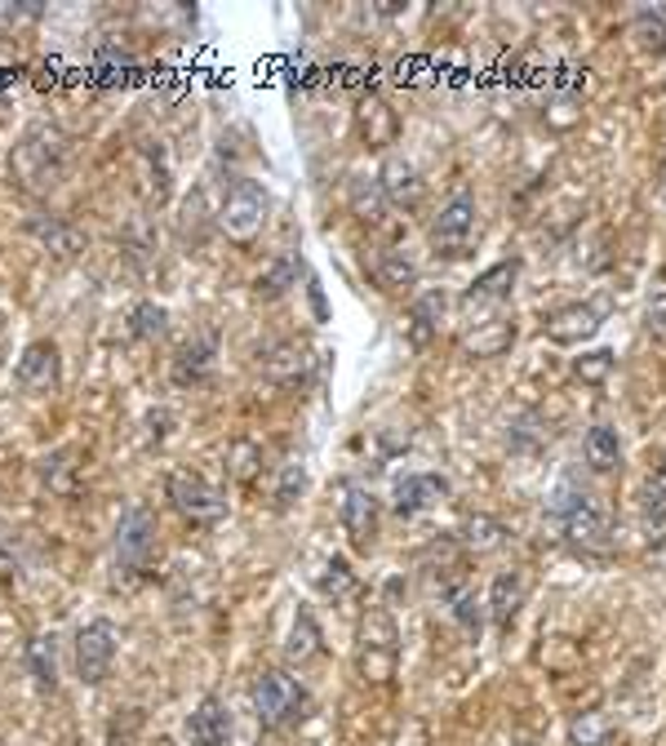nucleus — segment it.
Wrapping results in <instances>:
<instances>
[{
	"instance_id": "obj_5",
	"label": "nucleus",
	"mask_w": 666,
	"mask_h": 746,
	"mask_svg": "<svg viewBox=\"0 0 666 746\" xmlns=\"http://www.w3.org/2000/svg\"><path fill=\"white\" fill-rule=\"evenodd\" d=\"M156 556V516L147 507H129L116 524V573L125 582L143 578Z\"/></svg>"
},
{
	"instance_id": "obj_29",
	"label": "nucleus",
	"mask_w": 666,
	"mask_h": 746,
	"mask_svg": "<svg viewBox=\"0 0 666 746\" xmlns=\"http://www.w3.org/2000/svg\"><path fill=\"white\" fill-rule=\"evenodd\" d=\"M645 524H649V538L658 533V542H666V462L645 489Z\"/></svg>"
},
{
	"instance_id": "obj_7",
	"label": "nucleus",
	"mask_w": 666,
	"mask_h": 746,
	"mask_svg": "<svg viewBox=\"0 0 666 746\" xmlns=\"http://www.w3.org/2000/svg\"><path fill=\"white\" fill-rule=\"evenodd\" d=\"M476 236V196L471 192H458L440 205L435 223H431V245L440 258H462L467 245Z\"/></svg>"
},
{
	"instance_id": "obj_23",
	"label": "nucleus",
	"mask_w": 666,
	"mask_h": 746,
	"mask_svg": "<svg viewBox=\"0 0 666 746\" xmlns=\"http://www.w3.org/2000/svg\"><path fill=\"white\" fill-rule=\"evenodd\" d=\"M511 338H516L511 321H484L462 347H467V356H498L502 347H511Z\"/></svg>"
},
{
	"instance_id": "obj_17",
	"label": "nucleus",
	"mask_w": 666,
	"mask_h": 746,
	"mask_svg": "<svg viewBox=\"0 0 666 746\" xmlns=\"http://www.w3.org/2000/svg\"><path fill=\"white\" fill-rule=\"evenodd\" d=\"M520 605H525V578L520 573H498L493 587H489V618H493V627L507 631L516 622Z\"/></svg>"
},
{
	"instance_id": "obj_1",
	"label": "nucleus",
	"mask_w": 666,
	"mask_h": 746,
	"mask_svg": "<svg viewBox=\"0 0 666 746\" xmlns=\"http://www.w3.org/2000/svg\"><path fill=\"white\" fill-rule=\"evenodd\" d=\"M551 520L560 524V533L578 547V551H596L605 556L614 547V524L609 516L600 511V502L578 489V480H560L556 493H551Z\"/></svg>"
},
{
	"instance_id": "obj_19",
	"label": "nucleus",
	"mask_w": 666,
	"mask_h": 746,
	"mask_svg": "<svg viewBox=\"0 0 666 746\" xmlns=\"http://www.w3.org/2000/svg\"><path fill=\"white\" fill-rule=\"evenodd\" d=\"M440 316H444V294H440V289L422 294V298L409 307V343H413V347H427L431 334L440 330Z\"/></svg>"
},
{
	"instance_id": "obj_4",
	"label": "nucleus",
	"mask_w": 666,
	"mask_h": 746,
	"mask_svg": "<svg viewBox=\"0 0 666 746\" xmlns=\"http://www.w3.org/2000/svg\"><path fill=\"white\" fill-rule=\"evenodd\" d=\"M307 707H312V698H307V689H303L294 676H285V671L258 676V685H254V711H258V720H263L267 729H290V725H298V720L307 716Z\"/></svg>"
},
{
	"instance_id": "obj_6",
	"label": "nucleus",
	"mask_w": 666,
	"mask_h": 746,
	"mask_svg": "<svg viewBox=\"0 0 666 746\" xmlns=\"http://www.w3.org/2000/svg\"><path fill=\"white\" fill-rule=\"evenodd\" d=\"M169 502L178 507L183 520H192V524H200V529H214V524L227 520V498H223V489H214L205 475H187V471L169 475Z\"/></svg>"
},
{
	"instance_id": "obj_27",
	"label": "nucleus",
	"mask_w": 666,
	"mask_h": 746,
	"mask_svg": "<svg viewBox=\"0 0 666 746\" xmlns=\"http://www.w3.org/2000/svg\"><path fill=\"white\" fill-rule=\"evenodd\" d=\"M569 738H574V746H623L618 734H614V725H609V716H600V711L578 716L574 729H569Z\"/></svg>"
},
{
	"instance_id": "obj_2",
	"label": "nucleus",
	"mask_w": 666,
	"mask_h": 746,
	"mask_svg": "<svg viewBox=\"0 0 666 746\" xmlns=\"http://www.w3.org/2000/svg\"><path fill=\"white\" fill-rule=\"evenodd\" d=\"M62 156H67L62 134L40 125V129H31V134L13 147V156H9V174L18 178L22 192H49V187L58 183V174H62Z\"/></svg>"
},
{
	"instance_id": "obj_16",
	"label": "nucleus",
	"mask_w": 666,
	"mask_h": 746,
	"mask_svg": "<svg viewBox=\"0 0 666 746\" xmlns=\"http://www.w3.org/2000/svg\"><path fill=\"white\" fill-rule=\"evenodd\" d=\"M378 183H382L386 205H418V200H422V192H427V187H422V178H418V169H413L409 160H400V156L382 165V178H378Z\"/></svg>"
},
{
	"instance_id": "obj_35",
	"label": "nucleus",
	"mask_w": 666,
	"mask_h": 746,
	"mask_svg": "<svg viewBox=\"0 0 666 746\" xmlns=\"http://www.w3.org/2000/svg\"><path fill=\"white\" fill-rule=\"evenodd\" d=\"M98 67H102V76L125 80V76L134 71V58H129L125 49H116V45H102V49H98Z\"/></svg>"
},
{
	"instance_id": "obj_8",
	"label": "nucleus",
	"mask_w": 666,
	"mask_h": 746,
	"mask_svg": "<svg viewBox=\"0 0 666 746\" xmlns=\"http://www.w3.org/2000/svg\"><path fill=\"white\" fill-rule=\"evenodd\" d=\"M116 640H120L116 622H107V618H94L89 627L76 631V671H80L85 685H102L107 680V671L116 662Z\"/></svg>"
},
{
	"instance_id": "obj_22",
	"label": "nucleus",
	"mask_w": 666,
	"mask_h": 746,
	"mask_svg": "<svg viewBox=\"0 0 666 746\" xmlns=\"http://www.w3.org/2000/svg\"><path fill=\"white\" fill-rule=\"evenodd\" d=\"M27 671H31V680H36L40 689H53V685H58V645H53V636H36V640L27 645Z\"/></svg>"
},
{
	"instance_id": "obj_21",
	"label": "nucleus",
	"mask_w": 666,
	"mask_h": 746,
	"mask_svg": "<svg viewBox=\"0 0 666 746\" xmlns=\"http://www.w3.org/2000/svg\"><path fill=\"white\" fill-rule=\"evenodd\" d=\"M209 370H214V338H192V343L178 347V356H174V382L178 386L200 382Z\"/></svg>"
},
{
	"instance_id": "obj_31",
	"label": "nucleus",
	"mask_w": 666,
	"mask_h": 746,
	"mask_svg": "<svg viewBox=\"0 0 666 746\" xmlns=\"http://www.w3.org/2000/svg\"><path fill=\"white\" fill-rule=\"evenodd\" d=\"M631 31H636V40H640L645 49L666 53V9H640L636 22H631Z\"/></svg>"
},
{
	"instance_id": "obj_18",
	"label": "nucleus",
	"mask_w": 666,
	"mask_h": 746,
	"mask_svg": "<svg viewBox=\"0 0 666 746\" xmlns=\"http://www.w3.org/2000/svg\"><path fill=\"white\" fill-rule=\"evenodd\" d=\"M373 276H378V285H382L386 294H409V289L418 285V263H413L404 249H382Z\"/></svg>"
},
{
	"instance_id": "obj_24",
	"label": "nucleus",
	"mask_w": 666,
	"mask_h": 746,
	"mask_svg": "<svg viewBox=\"0 0 666 746\" xmlns=\"http://www.w3.org/2000/svg\"><path fill=\"white\" fill-rule=\"evenodd\" d=\"M351 209H355V218H364V223H378L382 214H386V196H382V183L378 178H351Z\"/></svg>"
},
{
	"instance_id": "obj_12",
	"label": "nucleus",
	"mask_w": 666,
	"mask_h": 746,
	"mask_svg": "<svg viewBox=\"0 0 666 746\" xmlns=\"http://www.w3.org/2000/svg\"><path fill=\"white\" fill-rule=\"evenodd\" d=\"M360 636H364L360 640V671H364V680H386L391 667H395V631H391V622L382 614H373Z\"/></svg>"
},
{
	"instance_id": "obj_9",
	"label": "nucleus",
	"mask_w": 666,
	"mask_h": 746,
	"mask_svg": "<svg viewBox=\"0 0 666 746\" xmlns=\"http://www.w3.org/2000/svg\"><path fill=\"white\" fill-rule=\"evenodd\" d=\"M600 325H605V307L600 303H569V307L551 312L542 330H547V338L556 347H582L587 338L600 334Z\"/></svg>"
},
{
	"instance_id": "obj_14",
	"label": "nucleus",
	"mask_w": 666,
	"mask_h": 746,
	"mask_svg": "<svg viewBox=\"0 0 666 746\" xmlns=\"http://www.w3.org/2000/svg\"><path fill=\"white\" fill-rule=\"evenodd\" d=\"M342 529H346V538L355 547L373 542V533H378V498L369 489H360V484L346 489V498H342Z\"/></svg>"
},
{
	"instance_id": "obj_30",
	"label": "nucleus",
	"mask_w": 666,
	"mask_h": 746,
	"mask_svg": "<svg viewBox=\"0 0 666 746\" xmlns=\"http://www.w3.org/2000/svg\"><path fill=\"white\" fill-rule=\"evenodd\" d=\"M321 591L333 596V605H337V600H351V596L360 591V582H355V573H351V565H346L342 556H333L330 565H325V573H321Z\"/></svg>"
},
{
	"instance_id": "obj_13",
	"label": "nucleus",
	"mask_w": 666,
	"mask_h": 746,
	"mask_svg": "<svg viewBox=\"0 0 666 746\" xmlns=\"http://www.w3.org/2000/svg\"><path fill=\"white\" fill-rule=\"evenodd\" d=\"M183 734H187V746H227V738H232V716H227V707H223L218 698H205V703L187 716Z\"/></svg>"
},
{
	"instance_id": "obj_33",
	"label": "nucleus",
	"mask_w": 666,
	"mask_h": 746,
	"mask_svg": "<svg viewBox=\"0 0 666 746\" xmlns=\"http://www.w3.org/2000/svg\"><path fill=\"white\" fill-rule=\"evenodd\" d=\"M614 365H618V361H614V352H609V347H600V352L578 356V361H574V373H578L582 382H605V377L614 373Z\"/></svg>"
},
{
	"instance_id": "obj_28",
	"label": "nucleus",
	"mask_w": 666,
	"mask_h": 746,
	"mask_svg": "<svg viewBox=\"0 0 666 746\" xmlns=\"http://www.w3.org/2000/svg\"><path fill=\"white\" fill-rule=\"evenodd\" d=\"M165 330H169V312H165L160 303H138V307L129 312V334H134V338L156 343V338H165Z\"/></svg>"
},
{
	"instance_id": "obj_15",
	"label": "nucleus",
	"mask_w": 666,
	"mask_h": 746,
	"mask_svg": "<svg viewBox=\"0 0 666 746\" xmlns=\"http://www.w3.org/2000/svg\"><path fill=\"white\" fill-rule=\"evenodd\" d=\"M516 276H520V263H498V267H489V272L476 276V285L462 294V307H493V303H507L511 289H516Z\"/></svg>"
},
{
	"instance_id": "obj_34",
	"label": "nucleus",
	"mask_w": 666,
	"mask_h": 746,
	"mask_svg": "<svg viewBox=\"0 0 666 746\" xmlns=\"http://www.w3.org/2000/svg\"><path fill=\"white\" fill-rule=\"evenodd\" d=\"M449 600H453V618H458L467 631H476V627H480V605H476V591H471V587H453V591H449Z\"/></svg>"
},
{
	"instance_id": "obj_20",
	"label": "nucleus",
	"mask_w": 666,
	"mask_h": 746,
	"mask_svg": "<svg viewBox=\"0 0 666 746\" xmlns=\"http://www.w3.org/2000/svg\"><path fill=\"white\" fill-rule=\"evenodd\" d=\"M582 449H587V462H591V471H618V462H623V435H618V426H591L587 431V440H582Z\"/></svg>"
},
{
	"instance_id": "obj_10",
	"label": "nucleus",
	"mask_w": 666,
	"mask_h": 746,
	"mask_svg": "<svg viewBox=\"0 0 666 746\" xmlns=\"http://www.w3.org/2000/svg\"><path fill=\"white\" fill-rule=\"evenodd\" d=\"M13 382H18L27 395H49V391H58V382H62V356H58V347H53L49 338L31 343V347L22 352V361H18V370H13Z\"/></svg>"
},
{
	"instance_id": "obj_32",
	"label": "nucleus",
	"mask_w": 666,
	"mask_h": 746,
	"mask_svg": "<svg viewBox=\"0 0 666 746\" xmlns=\"http://www.w3.org/2000/svg\"><path fill=\"white\" fill-rule=\"evenodd\" d=\"M645 330L654 343H666V272L654 276L649 285V303H645Z\"/></svg>"
},
{
	"instance_id": "obj_36",
	"label": "nucleus",
	"mask_w": 666,
	"mask_h": 746,
	"mask_svg": "<svg viewBox=\"0 0 666 746\" xmlns=\"http://www.w3.org/2000/svg\"><path fill=\"white\" fill-rule=\"evenodd\" d=\"M290 285H294V263H276L267 276H258V294H267V298L285 294Z\"/></svg>"
},
{
	"instance_id": "obj_11",
	"label": "nucleus",
	"mask_w": 666,
	"mask_h": 746,
	"mask_svg": "<svg viewBox=\"0 0 666 746\" xmlns=\"http://www.w3.org/2000/svg\"><path fill=\"white\" fill-rule=\"evenodd\" d=\"M444 498H449V480L422 471V475H404V480H395V489H391V511H395L400 520H413V516L440 507Z\"/></svg>"
},
{
	"instance_id": "obj_37",
	"label": "nucleus",
	"mask_w": 666,
	"mask_h": 746,
	"mask_svg": "<svg viewBox=\"0 0 666 746\" xmlns=\"http://www.w3.org/2000/svg\"><path fill=\"white\" fill-rule=\"evenodd\" d=\"M13 573H18V538H13V529L0 520V582L13 578Z\"/></svg>"
},
{
	"instance_id": "obj_26",
	"label": "nucleus",
	"mask_w": 666,
	"mask_h": 746,
	"mask_svg": "<svg viewBox=\"0 0 666 746\" xmlns=\"http://www.w3.org/2000/svg\"><path fill=\"white\" fill-rule=\"evenodd\" d=\"M285 654H290L294 662H312V658L321 654V627H316V618H312L307 609L294 618V631H290V645H285Z\"/></svg>"
},
{
	"instance_id": "obj_25",
	"label": "nucleus",
	"mask_w": 666,
	"mask_h": 746,
	"mask_svg": "<svg viewBox=\"0 0 666 746\" xmlns=\"http://www.w3.org/2000/svg\"><path fill=\"white\" fill-rule=\"evenodd\" d=\"M462 542H467L476 556H489V551H498V547L507 542V529H502L498 520H489V516H471V520L462 524Z\"/></svg>"
},
{
	"instance_id": "obj_3",
	"label": "nucleus",
	"mask_w": 666,
	"mask_h": 746,
	"mask_svg": "<svg viewBox=\"0 0 666 746\" xmlns=\"http://www.w3.org/2000/svg\"><path fill=\"white\" fill-rule=\"evenodd\" d=\"M267 209H272V200L254 178H232V187L223 196V209H218V227L227 232V241L254 245L267 227Z\"/></svg>"
},
{
	"instance_id": "obj_38",
	"label": "nucleus",
	"mask_w": 666,
	"mask_h": 746,
	"mask_svg": "<svg viewBox=\"0 0 666 746\" xmlns=\"http://www.w3.org/2000/svg\"><path fill=\"white\" fill-rule=\"evenodd\" d=\"M520 746H538V743H520Z\"/></svg>"
}]
</instances>
